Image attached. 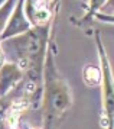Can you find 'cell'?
Masks as SVG:
<instances>
[{
    "instance_id": "cell-1",
    "label": "cell",
    "mask_w": 114,
    "mask_h": 129,
    "mask_svg": "<svg viewBox=\"0 0 114 129\" xmlns=\"http://www.w3.org/2000/svg\"><path fill=\"white\" fill-rule=\"evenodd\" d=\"M56 44L49 41L42 77V129H59L72 106V91L56 67Z\"/></svg>"
},
{
    "instance_id": "cell-2",
    "label": "cell",
    "mask_w": 114,
    "mask_h": 129,
    "mask_svg": "<svg viewBox=\"0 0 114 129\" xmlns=\"http://www.w3.org/2000/svg\"><path fill=\"white\" fill-rule=\"evenodd\" d=\"M52 25L32 26L25 34L2 42V45L12 47L16 58L15 62L23 71V80L38 87H42L45 57L52 38Z\"/></svg>"
},
{
    "instance_id": "cell-3",
    "label": "cell",
    "mask_w": 114,
    "mask_h": 129,
    "mask_svg": "<svg viewBox=\"0 0 114 129\" xmlns=\"http://www.w3.org/2000/svg\"><path fill=\"white\" fill-rule=\"evenodd\" d=\"M94 41L97 47L98 62L101 71V126L104 129H114V84H113V70L110 64L108 55L105 51L100 30L94 32Z\"/></svg>"
},
{
    "instance_id": "cell-4",
    "label": "cell",
    "mask_w": 114,
    "mask_h": 129,
    "mask_svg": "<svg viewBox=\"0 0 114 129\" xmlns=\"http://www.w3.org/2000/svg\"><path fill=\"white\" fill-rule=\"evenodd\" d=\"M30 28H32V25L29 23L28 18L25 15V0H17L10 16L7 19V22H6L5 29L0 34V41L3 42L6 39L13 38V36L25 34Z\"/></svg>"
},
{
    "instance_id": "cell-5",
    "label": "cell",
    "mask_w": 114,
    "mask_h": 129,
    "mask_svg": "<svg viewBox=\"0 0 114 129\" xmlns=\"http://www.w3.org/2000/svg\"><path fill=\"white\" fill-rule=\"evenodd\" d=\"M23 80V71L15 61H5L0 68V97L12 93Z\"/></svg>"
},
{
    "instance_id": "cell-6",
    "label": "cell",
    "mask_w": 114,
    "mask_h": 129,
    "mask_svg": "<svg viewBox=\"0 0 114 129\" xmlns=\"http://www.w3.org/2000/svg\"><path fill=\"white\" fill-rule=\"evenodd\" d=\"M107 2H108V0H87L85 13H84V16H82L80 20H77V25L81 26L82 23L84 25L91 23L92 20L95 19V16L104 9V6H105Z\"/></svg>"
},
{
    "instance_id": "cell-7",
    "label": "cell",
    "mask_w": 114,
    "mask_h": 129,
    "mask_svg": "<svg viewBox=\"0 0 114 129\" xmlns=\"http://www.w3.org/2000/svg\"><path fill=\"white\" fill-rule=\"evenodd\" d=\"M82 78L85 81L87 86H100V80H101V71L100 67L94 64H87L82 70Z\"/></svg>"
},
{
    "instance_id": "cell-8",
    "label": "cell",
    "mask_w": 114,
    "mask_h": 129,
    "mask_svg": "<svg viewBox=\"0 0 114 129\" xmlns=\"http://www.w3.org/2000/svg\"><path fill=\"white\" fill-rule=\"evenodd\" d=\"M17 0H6L5 3L0 6V34L3 32L6 26V22H7V19L10 16L12 10H13V7L16 5Z\"/></svg>"
},
{
    "instance_id": "cell-9",
    "label": "cell",
    "mask_w": 114,
    "mask_h": 129,
    "mask_svg": "<svg viewBox=\"0 0 114 129\" xmlns=\"http://www.w3.org/2000/svg\"><path fill=\"white\" fill-rule=\"evenodd\" d=\"M15 96H16V88L12 93H9L7 96L0 97V123H3V120H5V116L7 113V110H9V107H10L13 99H15Z\"/></svg>"
},
{
    "instance_id": "cell-10",
    "label": "cell",
    "mask_w": 114,
    "mask_h": 129,
    "mask_svg": "<svg viewBox=\"0 0 114 129\" xmlns=\"http://www.w3.org/2000/svg\"><path fill=\"white\" fill-rule=\"evenodd\" d=\"M6 61V55H5V48L2 47V41H0V68H2V65L5 64Z\"/></svg>"
},
{
    "instance_id": "cell-11",
    "label": "cell",
    "mask_w": 114,
    "mask_h": 129,
    "mask_svg": "<svg viewBox=\"0 0 114 129\" xmlns=\"http://www.w3.org/2000/svg\"><path fill=\"white\" fill-rule=\"evenodd\" d=\"M5 2H6V0H0V6H2V5H3Z\"/></svg>"
}]
</instances>
